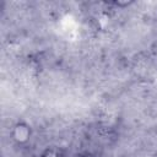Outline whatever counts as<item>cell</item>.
I'll list each match as a JSON object with an SVG mask.
<instances>
[{
    "label": "cell",
    "mask_w": 157,
    "mask_h": 157,
    "mask_svg": "<svg viewBox=\"0 0 157 157\" xmlns=\"http://www.w3.org/2000/svg\"><path fill=\"white\" fill-rule=\"evenodd\" d=\"M110 4L114 5V6H117V7H121V9H124V7H128V6L132 5L134 1H113V2H110Z\"/></svg>",
    "instance_id": "3957f363"
},
{
    "label": "cell",
    "mask_w": 157,
    "mask_h": 157,
    "mask_svg": "<svg viewBox=\"0 0 157 157\" xmlns=\"http://www.w3.org/2000/svg\"><path fill=\"white\" fill-rule=\"evenodd\" d=\"M39 157H67V155L65 150L59 146H48L40 152Z\"/></svg>",
    "instance_id": "7a4b0ae2"
},
{
    "label": "cell",
    "mask_w": 157,
    "mask_h": 157,
    "mask_svg": "<svg viewBox=\"0 0 157 157\" xmlns=\"http://www.w3.org/2000/svg\"><path fill=\"white\" fill-rule=\"evenodd\" d=\"M32 137H33V129L25 120H17L10 129V139L18 147L27 146L31 142Z\"/></svg>",
    "instance_id": "6da1fadb"
},
{
    "label": "cell",
    "mask_w": 157,
    "mask_h": 157,
    "mask_svg": "<svg viewBox=\"0 0 157 157\" xmlns=\"http://www.w3.org/2000/svg\"><path fill=\"white\" fill-rule=\"evenodd\" d=\"M155 157H157V156H155Z\"/></svg>",
    "instance_id": "5b68a950"
},
{
    "label": "cell",
    "mask_w": 157,
    "mask_h": 157,
    "mask_svg": "<svg viewBox=\"0 0 157 157\" xmlns=\"http://www.w3.org/2000/svg\"><path fill=\"white\" fill-rule=\"evenodd\" d=\"M76 157H98L96 153H93V152H90V151H85V152H81V153H78Z\"/></svg>",
    "instance_id": "277c9868"
}]
</instances>
